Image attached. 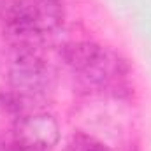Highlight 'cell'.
Here are the masks:
<instances>
[{"mask_svg": "<svg viewBox=\"0 0 151 151\" xmlns=\"http://www.w3.org/2000/svg\"><path fill=\"white\" fill-rule=\"evenodd\" d=\"M63 56L84 84L99 90L118 86L125 74L123 63L118 60V56L91 42H77L67 46Z\"/></svg>", "mask_w": 151, "mask_h": 151, "instance_id": "6da1fadb", "label": "cell"}, {"mask_svg": "<svg viewBox=\"0 0 151 151\" xmlns=\"http://www.w3.org/2000/svg\"><path fill=\"white\" fill-rule=\"evenodd\" d=\"M62 7L58 0H11L4 5L5 28L21 39L40 37L58 27Z\"/></svg>", "mask_w": 151, "mask_h": 151, "instance_id": "7a4b0ae2", "label": "cell"}, {"mask_svg": "<svg viewBox=\"0 0 151 151\" xmlns=\"http://www.w3.org/2000/svg\"><path fill=\"white\" fill-rule=\"evenodd\" d=\"M11 79L21 95H39L49 86V70L39 58L25 55L16 60Z\"/></svg>", "mask_w": 151, "mask_h": 151, "instance_id": "3957f363", "label": "cell"}, {"mask_svg": "<svg viewBox=\"0 0 151 151\" xmlns=\"http://www.w3.org/2000/svg\"><path fill=\"white\" fill-rule=\"evenodd\" d=\"M72 150L74 151H107L100 142H97L91 137L86 135H77L72 142Z\"/></svg>", "mask_w": 151, "mask_h": 151, "instance_id": "277c9868", "label": "cell"}]
</instances>
